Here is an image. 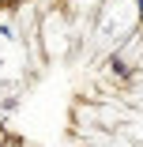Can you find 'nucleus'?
Here are the masks:
<instances>
[{"label":"nucleus","mask_w":143,"mask_h":147,"mask_svg":"<svg viewBox=\"0 0 143 147\" xmlns=\"http://www.w3.org/2000/svg\"><path fill=\"white\" fill-rule=\"evenodd\" d=\"M0 147H143V0H0Z\"/></svg>","instance_id":"nucleus-1"}]
</instances>
